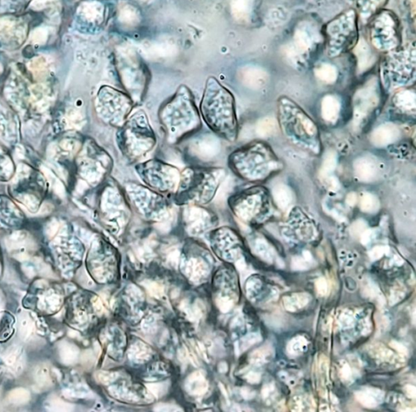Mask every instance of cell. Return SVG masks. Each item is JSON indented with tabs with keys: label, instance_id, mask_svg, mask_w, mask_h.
Masks as SVG:
<instances>
[{
	"label": "cell",
	"instance_id": "1",
	"mask_svg": "<svg viewBox=\"0 0 416 412\" xmlns=\"http://www.w3.org/2000/svg\"><path fill=\"white\" fill-rule=\"evenodd\" d=\"M200 112L207 125L214 133L233 139L236 130L233 96L214 76L207 81Z\"/></svg>",
	"mask_w": 416,
	"mask_h": 412
},
{
	"label": "cell",
	"instance_id": "2",
	"mask_svg": "<svg viewBox=\"0 0 416 412\" xmlns=\"http://www.w3.org/2000/svg\"><path fill=\"white\" fill-rule=\"evenodd\" d=\"M221 173L218 169L189 167L185 169L178 183L175 200L180 205H205L214 197L219 187Z\"/></svg>",
	"mask_w": 416,
	"mask_h": 412
},
{
	"label": "cell",
	"instance_id": "3",
	"mask_svg": "<svg viewBox=\"0 0 416 412\" xmlns=\"http://www.w3.org/2000/svg\"><path fill=\"white\" fill-rule=\"evenodd\" d=\"M161 120L173 138L192 132L200 123L193 96L187 87L182 85L161 112Z\"/></svg>",
	"mask_w": 416,
	"mask_h": 412
},
{
	"label": "cell",
	"instance_id": "4",
	"mask_svg": "<svg viewBox=\"0 0 416 412\" xmlns=\"http://www.w3.org/2000/svg\"><path fill=\"white\" fill-rule=\"evenodd\" d=\"M326 49L330 57L342 55L358 41L357 15L354 9H350L329 22L325 27Z\"/></svg>",
	"mask_w": 416,
	"mask_h": 412
},
{
	"label": "cell",
	"instance_id": "5",
	"mask_svg": "<svg viewBox=\"0 0 416 412\" xmlns=\"http://www.w3.org/2000/svg\"><path fill=\"white\" fill-rule=\"evenodd\" d=\"M144 116H134L126 122L121 131L120 147L126 156L140 157L151 150L156 139L151 127L143 119Z\"/></svg>",
	"mask_w": 416,
	"mask_h": 412
},
{
	"label": "cell",
	"instance_id": "6",
	"mask_svg": "<svg viewBox=\"0 0 416 412\" xmlns=\"http://www.w3.org/2000/svg\"><path fill=\"white\" fill-rule=\"evenodd\" d=\"M370 37L373 47L379 52H390L400 44L399 21L393 12H379L371 23Z\"/></svg>",
	"mask_w": 416,
	"mask_h": 412
},
{
	"label": "cell",
	"instance_id": "7",
	"mask_svg": "<svg viewBox=\"0 0 416 412\" xmlns=\"http://www.w3.org/2000/svg\"><path fill=\"white\" fill-rule=\"evenodd\" d=\"M138 174L143 182L158 193H168L178 183L179 174L174 167L152 161L139 165Z\"/></svg>",
	"mask_w": 416,
	"mask_h": 412
},
{
	"label": "cell",
	"instance_id": "8",
	"mask_svg": "<svg viewBox=\"0 0 416 412\" xmlns=\"http://www.w3.org/2000/svg\"><path fill=\"white\" fill-rule=\"evenodd\" d=\"M382 69L388 76H392L399 83L410 79L415 75V48L414 45L399 51L388 52L383 61Z\"/></svg>",
	"mask_w": 416,
	"mask_h": 412
},
{
	"label": "cell",
	"instance_id": "9",
	"mask_svg": "<svg viewBox=\"0 0 416 412\" xmlns=\"http://www.w3.org/2000/svg\"><path fill=\"white\" fill-rule=\"evenodd\" d=\"M320 42L319 31L309 22H302L293 34V42L284 49L289 60L300 61L302 56L309 54Z\"/></svg>",
	"mask_w": 416,
	"mask_h": 412
},
{
	"label": "cell",
	"instance_id": "10",
	"mask_svg": "<svg viewBox=\"0 0 416 412\" xmlns=\"http://www.w3.org/2000/svg\"><path fill=\"white\" fill-rule=\"evenodd\" d=\"M116 65L120 74L127 85H133L139 81L142 84L145 71L141 60L133 49L121 47L116 52Z\"/></svg>",
	"mask_w": 416,
	"mask_h": 412
},
{
	"label": "cell",
	"instance_id": "11",
	"mask_svg": "<svg viewBox=\"0 0 416 412\" xmlns=\"http://www.w3.org/2000/svg\"><path fill=\"white\" fill-rule=\"evenodd\" d=\"M79 15L90 29L101 28L106 18V8L96 0L84 2L79 8Z\"/></svg>",
	"mask_w": 416,
	"mask_h": 412
},
{
	"label": "cell",
	"instance_id": "12",
	"mask_svg": "<svg viewBox=\"0 0 416 412\" xmlns=\"http://www.w3.org/2000/svg\"><path fill=\"white\" fill-rule=\"evenodd\" d=\"M376 88V83L373 81H370L365 87L357 92V106L355 107V116L357 119H360L361 116L365 115L366 113L377 105L378 96Z\"/></svg>",
	"mask_w": 416,
	"mask_h": 412
},
{
	"label": "cell",
	"instance_id": "13",
	"mask_svg": "<svg viewBox=\"0 0 416 412\" xmlns=\"http://www.w3.org/2000/svg\"><path fill=\"white\" fill-rule=\"evenodd\" d=\"M353 48H354V54L357 59V68H358L359 74H363V72L368 71L376 63V54L365 39H360L357 41L355 47Z\"/></svg>",
	"mask_w": 416,
	"mask_h": 412
},
{
	"label": "cell",
	"instance_id": "14",
	"mask_svg": "<svg viewBox=\"0 0 416 412\" xmlns=\"http://www.w3.org/2000/svg\"><path fill=\"white\" fill-rule=\"evenodd\" d=\"M355 173L362 182H373L377 178L379 174L377 162L372 157H361L355 163Z\"/></svg>",
	"mask_w": 416,
	"mask_h": 412
},
{
	"label": "cell",
	"instance_id": "15",
	"mask_svg": "<svg viewBox=\"0 0 416 412\" xmlns=\"http://www.w3.org/2000/svg\"><path fill=\"white\" fill-rule=\"evenodd\" d=\"M242 78L247 87L260 90L264 87L269 83V75L262 68L251 66L247 67L242 70Z\"/></svg>",
	"mask_w": 416,
	"mask_h": 412
},
{
	"label": "cell",
	"instance_id": "16",
	"mask_svg": "<svg viewBox=\"0 0 416 412\" xmlns=\"http://www.w3.org/2000/svg\"><path fill=\"white\" fill-rule=\"evenodd\" d=\"M399 136V131L393 125H384L375 130L372 142L377 147H386L395 143Z\"/></svg>",
	"mask_w": 416,
	"mask_h": 412
},
{
	"label": "cell",
	"instance_id": "17",
	"mask_svg": "<svg viewBox=\"0 0 416 412\" xmlns=\"http://www.w3.org/2000/svg\"><path fill=\"white\" fill-rule=\"evenodd\" d=\"M386 2L387 0H359L357 6L361 19L364 21L369 20L377 14Z\"/></svg>",
	"mask_w": 416,
	"mask_h": 412
},
{
	"label": "cell",
	"instance_id": "18",
	"mask_svg": "<svg viewBox=\"0 0 416 412\" xmlns=\"http://www.w3.org/2000/svg\"><path fill=\"white\" fill-rule=\"evenodd\" d=\"M255 0H233V14L238 21H250L254 10Z\"/></svg>",
	"mask_w": 416,
	"mask_h": 412
},
{
	"label": "cell",
	"instance_id": "19",
	"mask_svg": "<svg viewBox=\"0 0 416 412\" xmlns=\"http://www.w3.org/2000/svg\"><path fill=\"white\" fill-rule=\"evenodd\" d=\"M321 111H322L323 119L325 121L335 122L338 119L339 112H340V103L333 95H327L323 99Z\"/></svg>",
	"mask_w": 416,
	"mask_h": 412
},
{
	"label": "cell",
	"instance_id": "20",
	"mask_svg": "<svg viewBox=\"0 0 416 412\" xmlns=\"http://www.w3.org/2000/svg\"><path fill=\"white\" fill-rule=\"evenodd\" d=\"M273 196L275 205L280 209L286 211L291 206L293 194L291 189L284 184H278L273 189Z\"/></svg>",
	"mask_w": 416,
	"mask_h": 412
},
{
	"label": "cell",
	"instance_id": "21",
	"mask_svg": "<svg viewBox=\"0 0 416 412\" xmlns=\"http://www.w3.org/2000/svg\"><path fill=\"white\" fill-rule=\"evenodd\" d=\"M315 74L325 83L332 84L335 83L338 76L337 68L330 63H321L315 70Z\"/></svg>",
	"mask_w": 416,
	"mask_h": 412
},
{
	"label": "cell",
	"instance_id": "22",
	"mask_svg": "<svg viewBox=\"0 0 416 412\" xmlns=\"http://www.w3.org/2000/svg\"><path fill=\"white\" fill-rule=\"evenodd\" d=\"M278 125L273 119L261 120L257 125V133L260 137L268 138L278 132Z\"/></svg>",
	"mask_w": 416,
	"mask_h": 412
},
{
	"label": "cell",
	"instance_id": "23",
	"mask_svg": "<svg viewBox=\"0 0 416 412\" xmlns=\"http://www.w3.org/2000/svg\"><path fill=\"white\" fill-rule=\"evenodd\" d=\"M379 203L378 198L374 196L373 194L365 193L361 198L360 207L361 209L368 214H373L379 209Z\"/></svg>",
	"mask_w": 416,
	"mask_h": 412
},
{
	"label": "cell",
	"instance_id": "24",
	"mask_svg": "<svg viewBox=\"0 0 416 412\" xmlns=\"http://www.w3.org/2000/svg\"><path fill=\"white\" fill-rule=\"evenodd\" d=\"M397 103L406 110H414L415 107V95L410 90H405L397 96Z\"/></svg>",
	"mask_w": 416,
	"mask_h": 412
},
{
	"label": "cell",
	"instance_id": "25",
	"mask_svg": "<svg viewBox=\"0 0 416 412\" xmlns=\"http://www.w3.org/2000/svg\"><path fill=\"white\" fill-rule=\"evenodd\" d=\"M337 165V156L336 154L333 152H329L326 156H324L322 171L321 173L324 176H328L330 173L335 169Z\"/></svg>",
	"mask_w": 416,
	"mask_h": 412
},
{
	"label": "cell",
	"instance_id": "26",
	"mask_svg": "<svg viewBox=\"0 0 416 412\" xmlns=\"http://www.w3.org/2000/svg\"><path fill=\"white\" fill-rule=\"evenodd\" d=\"M366 229V224L363 220H357L355 223L353 224L351 229V232L353 236H360L363 234Z\"/></svg>",
	"mask_w": 416,
	"mask_h": 412
},
{
	"label": "cell",
	"instance_id": "27",
	"mask_svg": "<svg viewBox=\"0 0 416 412\" xmlns=\"http://www.w3.org/2000/svg\"><path fill=\"white\" fill-rule=\"evenodd\" d=\"M327 187L331 190H337L339 188V183L335 178H329L327 183Z\"/></svg>",
	"mask_w": 416,
	"mask_h": 412
},
{
	"label": "cell",
	"instance_id": "28",
	"mask_svg": "<svg viewBox=\"0 0 416 412\" xmlns=\"http://www.w3.org/2000/svg\"><path fill=\"white\" fill-rule=\"evenodd\" d=\"M356 202H357L356 194L354 193H351L349 194V196H348L346 198L347 205H349L350 206H354L355 205Z\"/></svg>",
	"mask_w": 416,
	"mask_h": 412
}]
</instances>
